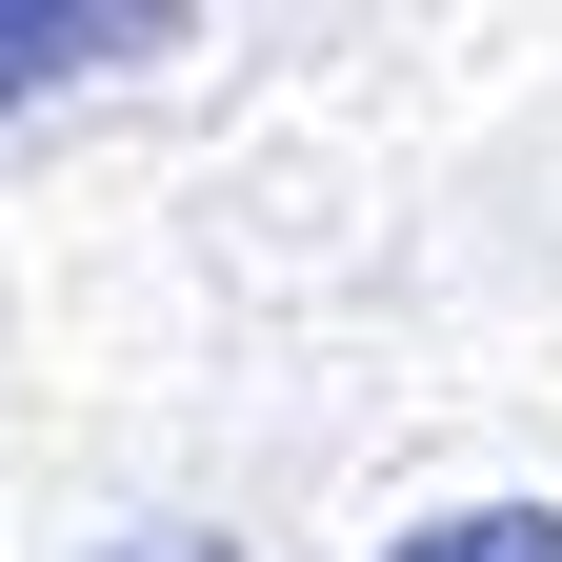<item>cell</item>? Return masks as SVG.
Segmentation results:
<instances>
[{
    "mask_svg": "<svg viewBox=\"0 0 562 562\" xmlns=\"http://www.w3.org/2000/svg\"><path fill=\"white\" fill-rule=\"evenodd\" d=\"M121 562H241V542H121Z\"/></svg>",
    "mask_w": 562,
    "mask_h": 562,
    "instance_id": "3957f363",
    "label": "cell"
},
{
    "mask_svg": "<svg viewBox=\"0 0 562 562\" xmlns=\"http://www.w3.org/2000/svg\"><path fill=\"white\" fill-rule=\"evenodd\" d=\"M181 21H201V0H0V121H41V101L121 81V60H161Z\"/></svg>",
    "mask_w": 562,
    "mask_h": 562,
    "instance_id": "6da1fadb",
    "label": "cell"
},
{
    "mask_svg": "<svg viewBox=\"0 0 562 562\" xmlns=\"http://www.w3.org/2000/svg\"><path fill=\"white\" fill-rule=\"evenodd\" d=\"M382 562H562V503H442V522H402Z\"/></svg>",
    "mask_w": 562,
    "mask_h": 562,
    "instance_id": "7a4b0ae2",
    "label": "cell"
}]
</instances>
